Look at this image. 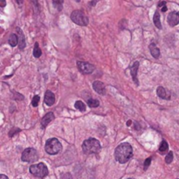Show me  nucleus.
I'll return each instance as SVG.
<instances>
[{
	"mask_svg": "<svg viewBox=\"0 0 179 179\" xmlns=\"http://www.w3.org/2000/svg\"><path fill=\"white\" fill-rule=\"evenodd\" d=\"M71 19L73 23L81 26H86L88 24V18L81 10L73 11L71 14Z\"/></svg>",
	"mask_w": 179,
	"mask_h": 179,
	"instance_id": "39448f33",
	"label": "nucleus"
},
{
	"mask_svg": "<svg viewBox=\"0 0 179 179\" xmlns=\"http://www.w3.org/2000/svg\"><path fill=\"white\" fill-rule=\"evenodd\" d=\"M93 88L99 94H101V95H104L106 94V88H105V86L104 84L101 82V81H96L93 83Z\"/></svg>",
	"mask_w": 179,
	"mask_h": 179,
	"instance_id": "1a4fd4ad",
	"label": "nucleus"
},
{
	"mask_svg": "<svg viewBox=\"0 0 179 179\" xmlns=\"http://www.w3.org/2000/svg\"><path fill=\"white\" fill-rule=\"evenodd\" d=\"M20 131V129L19 128H13L11 131H10V133H9V136L10 137H11L13 134H17L18 132H19Z\"/></svg>",
	"mask_w": 179,
	"mask_h": 179,
	"instance_id": "a878e982",
	"label": "nucleus"
},
{
	"mask_svg": "<svg viewBox=\"0 0 179 179\" xmlns=\"http://www.w3.org/2000/svg\"><path fill=\"white\" fill-rule=\"evenodd\" d=\"M39 95H35L33 97V99H32V105L33 107H37L39 105Z\"/></svg>",
	"mask_w": 179,
	"mask_h": 179,
	"instance_id": "5701e85b",
	"label": "nucleus"
},
{
	"mask_svg": "<svg viewBox=\"0 0 179 179\" xmlns=\"http://www.w3.org/2000/svg\"><path fill=\"white\" fill-rule=\"evenodd\" d=\"M101 146L100 143L95 138H89L82 143V150L83 152L87 155L90 154H97L100 151Z\"/></svg>",
	"mask_w": 179,
	"mask_h": 179,
	"instance_id": "f03ea898",
	"label": "nucleus"
},
{
	"mask_svg": "<svg viewBox=\"0 0 179 179\" xmlns=\"http://www.w3.org/2000/svg\"><path fill=\"white\" fill-rule=\"evenodd\" d=\"M30 172L39 178H44L48 175V169L44 162H39L38 164H33L30 167Z\"/></svg>",
	"mask_w": 179,
	"mask_h": 179,
	"instance_id": "20e7f679",
	"label": "nucleus"
},
{
	"mask_svg": "<svg viewBox=\"0 0 179 179\" xmlns=\"http://www.w3.org/2000/svg\"><path fill=\"white\" fill-rule=\"evenodd\" d=\"M172 161H173V152L170 151L168 153V155L166 156V157H165V162H166V163L170 164Z\"/></svg>",
	"mask_w": 179,
	"mask_h": 179,
	"instance_id": "4be33fe9",
	"label": "nucleus"
},
{
	"mask_svg": "<svg viewBox=\"0 0 179 179\" xmlns=\"http://www.w3.org/2000/svg\"><path fill=\"white\" fill-rule=\"evenodd\" d=\"M0 179H9L5 175H4V174H2V175H0Z\"/></svg>",
	"mask_w": 179,
	"mask_h": 179,
	"instance_id": "cd10ccee",
	"label": "nucleus"
},
{
	"mask_svg": "<svg viewBox=\"0 0 179 179\" xmlns=\"http://www.w3.org/2000/svg\"><path fill=\"white\" fill-rule=\"evenodd\" d=\"M128 179H132V178H128Z\"/></svg>",
	"mask_w": 179,
	"mask_h": 179,
	"instance_id": "2f4dec72",
	"label": "nucleus"
},
{
	"mask_svg": "<svg viewBox=\"0 0 179 179\" xmlns=\"http://www.w3.org/2000/svg\"><path fill=\"white\" fill-rule=\"evenodd\" d=\"M130 124H131V122H130V121H128V126H129Z\"/></svg>",
	"mask_w": 179,
	"mask_h": 179,
	"instance_id": "c756f323",
	"label": "nucleus"
},
{
	"mask_svg": "<svg viewBox=\"0 0 179 179\" xmlns=\"http://www.w3.org/2000/svg\"><path fill=\"white\" fill-rule=\"evenodd\" d=\"M53 4H54V5H55L58 9L60 10V11L62 9L63 1H54V2H53Z\"/></svg>",
	"mask_w": 179,
	"mask_h": 179,
	"instance_id": "b1692460",
	"label": "nucleus"
},
{
	"mask_svg": "<svg viewBox=\"0 0 179 179\" xmlns=\"http://www.w3.org/2000/svg\"><path fill=\"white\" fill-rule=\"evenodd\" d=\"M153 21H154V25L157 27L158 29H162V24L160 21V14L158 11H156L154 17H153Z\"/></svg>",
	"mask_w": 179,
	"mask_h": 179,
	"instance_id": "dca6fc26",
	"label": "nucleus"
},
{
	"mask_svg": "<svg viewBox=\"0 0 179 179\" xmlns=\"http://www.w3.org/2000/svg\"><path fill=\"white\" fill-rule=\"evenodd\" d=\"M75 107L78 109V110H80L81 112H84L85 110H86V106H85V104L81 101V100H78V101H76L75 102Z\"/></svg>",
	"mask_w": 179,
	"mask_h": 179,
	"instance_id": "aec40b11",
	"label": "nucleus"
},
{
	"mask_svg": "<svg viewBox=\"0 0 179 179\" xmlns=\"http://www.w3.org/2000/svg\"><path fill=\"white\" fill-rule=\"evenodd\" d=\"M168 149H169V145H168L167 142L166 141H162L160 147H159V151L162 153H165L168 150Z\"/></svg>",
	"mask_w": 179,
	"mask_h": 179,
	"instance_id": "412c9836",
	"label": "nucleus"
},
{
	"mask_svg": "<svg viewBox=\"0 0 179 179\" xmlns=\"http://www.w3.org/2000/svg\"><path fill=\"white\" fill-rule=\"evenodd\" d=\"M116 160L120 163H126L133 157V149L128 143H122L117 146L115 150Z\"/></svg>",
	"mask_w": 179,
	"mask_h": 179,
	"instance_id": "f257e3e1",
	"label": "nucleus"
},
{
	"mask_svg": "<svg viewBox=\"0 0 179 179\" xmlns=\"http://www.w3.org/2000/svg\"><path fill=\"white\" fill-rule=\"evenodd\" d=\"M166 5V2H160L158 4V7H164Z\"/></svg>",
	"mask_w": 179,
	"mask_h": 179,
	"instance_id": "bb28decb",
	"label": "nucleus"
},
{
	"mask_svg": "<svg viewBox=\"0 0 179 179\" xmlns=\"http://www.w3.org/2000/svg\"><path fill=\"white\" fill-rule=\"evenodd\" d=\"M8 42H9L11 46H12V47L16 46L18 44V37L16 34H13V33L11 34L9 39H8Z\"/></svg>",
	"mask_w": 179,
	"mask_h": 179,
	"instance_id": "f3484780",
	"label": "nucleus"
},
{
	"mask_svg": "<svg viewBox=\"0 0 179 179\" xmlns=\"http://www.w3.org/2000/svg\"><path fill=\"white\" fill-rule=\"evenodd\" d=\"M54 115L53 112H49V113H47L45 116L42 118V120H41V126H42V128H46V126L48 125V124H49L53 120H54Z\"/></svg>",
	"mask_w": 179,
	"mask_h": 179,
	"instance_id": "ddd939ff",
	"label": "nucleus"
},
{
	"mask_svg": "<svg viewBox=\"0 0 179 179\" xmlns=\"http://www.w3.org/2000/svg\"><path fill=\"white\" fill-rule=\"evenodd\" d=\"M156 94L160 98L163 99V100H170V93L168 92L167 90H165V88H163L162 87L157 88Z\"/></svg>",
	"mask_w": 179,
	"mask_h": 179,
	"instance_id": "4468645a",
	"label": "nucleus"
},
{
	"mask_svg": "<svg viewBox=\"0 0 179 179\" xmlns=\"http://www.w3.org/2000/svg\"><path fill=\"white\" fill-rule=\"evenodd\" d=\"M138 68H139V62L135 61L133 63L132 66H131V76H132V80L134 83L138 86L139 85V81L137 79V72H138Z\"/></svg>",
	"mask_w": 179,
	"mask_h": 179,
	"instance_id": "9b49d317",
	"label": "nucleus"
},
{
	"mask_svg": "<svg viewBox=\"0 0 179 179\" xmlns=\"http://www.w3.org/2000/svg\"><path fill=\"white\" fill-rule=\"evenodd\" d=\"M44 101L47 106H53L55 102V95H54V93H52L51 91L47 90L45 94V99H44Z\"/></svg>",
	"mask_w": 179,
	"mask_h": 179,
	"instance_id": "9d476101",
	"label": "nucleus"
},
{
	"mask_svg": "<svg viewBox=\"0 0 179 179\" xmlns=\"http://www.w3.org/2000/svg\"><path fill=\"white\" fill-rule=\"evenodd\" d=\"M88 105L90 107H97L100 105V102H99L98 100H95V99H89L88 100Z\"/></svg>",
	"mask_w": 179,
	"mask_h": 179,
	"instance_id": "6ab92c4d",
	"label": "nucleus"
},
{
	"mask_svg": "<svg viewBox=\"0 0 179 179\" xmlns=\"http://www.w3.org/2000/svg\"><path fill=\"white\" fill-rule=\"evenodd\" d=\"M162 11H167V7H166V5H165L164 7H162Z\"/></svg>",
	"mask_w": 179,
	"mask_h": 179,
	"instance_id": "c85d7f7f",
	"label": "nucleus"
},
{
	"mask_svg": "<svg viewBox=\"0 0 179 179\" xmlns=\"http://www.w3.org/2000/svg\"><path fill=\"white\" fill-rule=\"evenodd\" d=\"M38 159H39L38 152L35 149H32V148L26 149L21 156V160L26 162H33L37 161Z\"/></svg>",
	"mask_w": 179,
	"mask_h": 179,
	"instance_id": "423d86ee",
	"label": "nucleus"
},
{
	"mask_svg": "<svg viewBox=\"0 0 179 179\" xmlns=\"http://www.w3.org/2000/svg\"><path fill=\"white\" fill-rule=\"evenodd\" d=\"M150 162H151V157H149L145 160V162H144V170H147L149 168Z\"/></svg>",
	"mask_w": 179,
	"mask_h": 179,
	"instance_id": "393cba45",
	"label": "nucleus"
},
{
	"mask_svg": "<svg viewBox=\"0 0 179 179\" xmlns=\"http://www.w3.org/2000/svg\"><path fill=\"white\" fill-rule=\"evenodd\" d=\"M41 54H42V51H41L40 48H39V43L36 42L35 45H34V49H33V56H34L35 58H39V57L41 56Z\"/></svg>",
	"mask_w": 179,
	"mask_h": 179,
	"instance_id": "a211bd4d",
	"label": "nucleus"
},
{
	"mask_svg": "<svg viewBox=\"0 0 179 179\" xmlns=\"http://www.w3.org/2000/svg\"><path fill=\"white\" fill-rule=\"evenodd\" d=\"M62 149V145L57 138H51L46 141L45 145V150L49 155H56Z\"/></svg>",
	"mask_w": 179,
	"mask_h": 179,
	"instance_id": "7ed1b4c3",
	"label": "nucleus"
},
{
	"mask_svg": "<svg viewBox=\"0 0 179 179\" xmlns=\"http://www.w3.org/2000/svg\"><path fill=\"white\" fill-rule=\"evenodd\" d=\"M77 66H78L79 70H80L82 73H84V74H89V73H92L94 72V66L88 62L79 61V62H77Z\"/></svg>",
	"mask_w": 179,
	"mask_h": 179,
	"instance_id": "0eeeda50",
	"label": "nucleus"
},
{
	"mask_svg": "<svg viewBox=\"0 0 179 179\" xmlns=\"http://www.w3.org/2000/svg\"><path fill=\"white\" fill-rule=\"evenodd\" d=\"M150 54L152 55L154 58L156 59H158L159 56H160V50L158 49V47L156 46V45L155 43H151L150 45Z\"/></svg>",
	"mask_w": 179,
	"mask_h": 179,
	"instance_id": "2eb2a0df",
	"label": "nucleus"
},
{
	"mask_svg": "<svg viewBox=\"0 0 179 179\" xmlns=\"http://www.w3.org/2000/svg\"><path fill=\"white\" fill-rule=\"evenodd\" d=\"M168 23L170 26H176L179 24V12L172 11L168 15Z\"/></svg>",
	"mask_w": 179,
	"mask_h": 179,
	"instance_id": "6e6552de",
	"label": "nucleus"
},
{
	"mask_svg": "<svg viewBox=\"0 0 179 179\" xmlns=\"http://www.w3.org/2000/svg\"><path fill=\"white\" fill-rule=\"evenodd\" d=\"M17 32L18 33V47L20 50H23L26 47V38L23 31L20 28L17 27Z\"/></svg>",
	"mask_w": 179,
	"mask_h": 179,
	"instance_id": "f8f14e48",
	"label": "nucleus"
},
{
	"mask_svg": "<svg viewBox=\"0 0 179 179\" xmlns=\"http://www.w3.org/2000/svg\"><path fill=\"white\" fill-rule=\"evenodd\" d=\"M5 5V1H4V2H2V6H4Z\"/></svg>",
	"mask_w": 179,
	"mask_h": 179,
	"instance_id": "7c9ffc66",
	"label": "nucleus"
}]
</instances>
